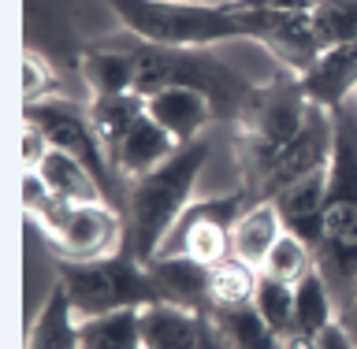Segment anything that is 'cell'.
Wrapping results in <instances>:
<instances>
[{"label":"cell","mask_w":357,"mask_h":349,"mask_svg":"<svg viewBox=\"0 0 357 349\" xmlns=\"http://www.w3.org/2000/svg\"><path fill=\"white\" fill-rule=\"evenodd\" d=\"M328 178H331V167H324V171H312L305 178H298V183L283 186L279 194L272 197L279 216H283V227L290 234H298L305 245L317 249L320 242V219H324V197H328ZM317 256V253H312Z\"/></svg>","instance_id":"cell-12"},{"label":"cell","mask_w":357,"mask_h":349,"mask_svg":"<svg viewBox=\"0 0 357 349\" xmlns=\"http://www.w3.org/2000/svg\"><path fill=\"white\" fill-rule=\"evenodd\" d=\"M197 349H231L227 334L220 331V323L212 320L208 309H205V316H201V342H197Z\"/></svg>","instance_id":"cell-33"},{"label":"cell","mask_w":357,"mask_h":349,"mask_svg":"<svg viewBox=\"0 0 357 349\" xmlns=\"http://www.w3.org/2000/svg\"><path fill=\"white\" fill-rule=\"evenodd\" d=\"M309 111V97L298 75H283L272 86H257L250 104L238 119V171L242 194L250 201H268V175L279 153L298 138L301 123Z\"/></svg>","instance_id":"cell-3"},{"label":"cell","mask_w":357,"mask_h":349,"mask_svg":"<svg viewBox=\"0 0 357 349\" xmlns=\"http://www.w3.org/2000/svg\"><path fill=\"white\" fill-rule=\"evenodd\" d=\"M149 116L172 134L178 145H190L197 138H205V130L216 123V108L205 93L190 86H172L149 97Z\"/></svg>","instance_id":"cell-11"},{"label":"cell","mask_w":357,"mask_h":349,"mask_svg":"<svg viewBox=\"0 0 357 349\" xmlns=\"http://www.w3.org/2000/svg\"><path fill=\"white\" fill-rule=\"evenodd\" d=\"M287 234L283 227V216H279L275 201H253L250 208L238 216L231 231V249L238 261L253 264L257 272H261V264L268 261V253H272V245Z\"/></svg>","instance_id":"cell-17"},{"label":"cell","mask_w":357,"mask_h":349,"mask_svg":"<svg viewBox=\"0 0 357 349\" xmlns=\"http://www.w3.org/2000/svg\"><path fill=\"white\" fill-rule=\"evenodd\" d=\"M335 320H339V309H335V301H331V290L324 283V275L312 267L301 283H294V327H290V334L317 339V334L328 331Z\"/></svg>","instance_id":"cell-22"},{"label":"cell","mask_w":357,"mask_h":349,"mask_svg":"<svg viewBox=\"0 0 357 349\" xmlns=\"http://www.w3.org/2000/svg\"><path fill=\"white\" fill-rule=\"evenodd\" d=\"M257 272L253 264L227 256L216 267H208V309H234V305H250L253 290H257Z\"/></svg>","instance_id":"cell-25"},{"label":"cell","mask_w":357,"mask_h":349,"mask_svg":"<svg viewBox=\"0 0 357 349\" xmlns=\"http://www.w3.org/2000/svg\"><path fill=\"white\" fill-rule=\"evenodd\" d=\"M172 86H190L197 93H205L212 100V108H216V123H238L257 89L231 63L212 56V49H167V45H149L138 38L134 93L153 97Z\"/></svg>","instance_id":"cell-4"},{"label":"cell","mask_w":357,"mask_h":349,"mask_svg":"<svg viewBox=\"0 0 357 349\" xmlns=\"http://www.w3.org/2000/svg\"><path fill=\"white\" fill-rule=\"evenodd\" d=\"M149 116V97L142 93H112V97H93L89 100V123H93L97 138L105 141L108 156L116 153V145Z\"/></svg>","instance_id":"cell-20"},{"label":"cell","mask_w":357,"mask_h":349,"mask_svg":"<svg viewBox=\"0 0 357 349\" xmlns=\"http://www.w3.org/2000/svg\"><path fill=\"white\" fill-rule=\"evenodd\" d=\"M312 253L335 309L342 312L357 283V97L335 108V156L328 197H324L320 242Z\"/></svg>","instance_id":"cell-1"},{"label":"cell","mask_w":357,"mask_h":349,"mask_svg":"<svg viewBox=\"0 0 357 349\" xmlns=\"http://www.w3.org/2000/svg\"><path fill=\"white\" fill-rule=\"evenodd\" d=\"M242 8H268V11H317L324 0H234Z\"/></svg>","instance_id":"cell-32"},{"label":"cell","mask_w":357,"mask_h":349,"mask_svg":"<svg viewBox=\"0 0 357 349\" xmlns=\"http://www.w3.org/2000/svg\"><path fill=\"white\" fill-rule=\"evenodd\" d=\"M335 156V111L324 104H312L305 111V123H301L298 138L279 153V160L272 164V175H268V201H272L283 186L298 183L312 171H324L331 167Z\"/></svg>","instance_id":"cell-9"},{"label":"cell","mask_w":357,"mask_h":349,"mask_svg":"<svg viewBox=\"0 0 357 349\" xmlns=\"http://www.w3.org/2000/svg\"><path fill=\"white\" fill-rule=\"evenodd\" d=\"M201 316H205V312L172 305V301L142 309V342H145V349H197Z\"/></svg>","instance_id":"cell-18"},{"label":"cell","mask_w":357,"mask_h":349,"mask_svg":"<svg viewBox=\"0 0 357 349\" xmlns=\"http://www.w3.org/2000/svg\"><path fill=\"white\" fill-rule=\"evenodd\" d=\"M354 97H357V93H354Z\"/></svg>","instance_id":"cell-35"},{"label":"cell","mask_w":357,"mask_h":349,"mask_svg":"<svg viewBox=\"0 0 357 349\" xmlns=\"http://www.w3.org/2000/svg\"><path fill=\"white\" fill-rule=\"evenodd\" d=\"M78 75L93 97L130 93L134 78H138V38L123 30L116 38L82 45L78 49Z\"/></svg>","instance_id":"cell-10"},{"label":"cell","mask_w":357,"mask_h":349,"mask_svg":"<svg viewBox=\"0 0 357 349\" xmlns=\"http://www.w3.org/2000/svg\"><path fill=\"white\" fill-rule=\"evenodd\" d=\"M60 283L78 320L108 316L123 309H149L167 301L153 272L130 253L100 256V261H60Z\"/></svg>","instance_id":"cell-5"},{"label":"cell","mask_w":357,"mask_h":349,"mask_svg":"<svg viewBox=\"0 0 357 349\" xmlns=\"http://www.w3.org/2000/svg\"><path fill=\"white\" fill-rule=\"evenodd\" d=\"M250 205L253 201L245 197L242 189L223 194V197H208V201H194V205L178 216L175 231L167 234L160 253H183V256H190V261H197L205 267H216L220 261L234 256L231 231Z\"/></svg>","instance_id":"cell-8"},{"label":"cell","mask_w":357,"mask_h":349,"mask_svg":"<svg viewBox=\"0 0 357 349\" xmlns=\"http://www.w3.org/2000/svg\"><path fill=\"white\" fill-rule=\"evenodd\" d=\"M145 267L153 272V279L160 283L172 305L183 309H208V267L190 261L183 253H156L153 261H145Z\"/></svg>","instance_id":"cell-16"},{"label":"cell","mask_w":357,"mask_h":349,"mask_svg":"<svg viewBox=\"0 0 357 349\" xmlns=\"http://www.w3.org/2000/svg\"><path fill=\"white\" fill-rule=\"evenodd\" d=\"M175 149H178V141L153 116H145L138 127H134L127 138L116 145V153H112V167H116V175L123 178V183H134V178L156 171L167 156H175Z\"/></svg>","instance_id":"cell-15"},{"label":"cell","mask_w":357,"mask_h":349,"mask_svg":"<svg viewBox=\"0 0 357 349\" xmlns=\"http://www.w3.org/2000/svg\"><path fill=\"white\" fill-rule=\"evenodd\" d=\"M71 15L75 0H26V45L41 49L52 63L63 56L78 71V49L71 41Z\"/></svg>","instance_id":"cell-14"},{"label":"cell","mask_w":357,"mask_h":349,"mask_svg":"<svg viewBox=\"0 0 357 349\" xmlns=\"http://www.w3.org/2000/svg\"><path fill=\"white\" fill-rule=\"evenodd\" d=\"M49 153H52V145L45 138V130L33 119H22V171H38Z\"/></svg>","instance_id":"cell-31"},{"label":"cell","mask_w":357,"mask_h":349,"mask_svg":"<svg viewBox=\"0 0 357 349\" xmlns=\"http://www.w3.org/2000/svg\"><path fill=\"white\" fill-rule=\"evenodd\" d=\"M22 119L38 123L52 149L75 156V160L97 178V186L105 189L108 205L123 208V201H127L123 197V178L116 175L105 141L97 138L93 123H89V108H78L75 100H67V97H52V100H38V104H22Z\"/></svg>","instance_id":"cell-6"},{"label":"cell","mask_w":357,"mask_h":349,"mask_svg":"<svg viewBox=\"0 0 357 349\" xmlns=\"http://www.w3.org/2000/svg\"><path fill=\"white\" fill-rule=\"evenodd\" d=\"M312 267H317V256H312V245H305L298 238V234H283L275 245H272V253H268V261L261 264V275H272L279 279V283H301Z\"/></svg>","instance_id":"cell-26"},{"label":"cell","mask_w":357,"mask_h":349,"mask_svg":"<svg viewBox=\"0 0 357 349\" xmlns=\"http://www.w3.org/2000/svg\"><path fill=\"white\" fill-rule=\"evenodd\" d=\"M339 323L346 327V334H350L354 346H357V283H354V294H350V301H346L342 312H339Z\"/></svg>","instance_id":"cell-34"},{"label":"cell","mask_w":357,"mask_h":349,"mask_svg":"<svg viewBox=\"0 0 357 349\" xmlns=\"http://www.w3.org/2000/svg\"><path fill=\"white\" fill-rule=\"evenodd\" d=\"M301 86L312 104H324L331 111L346 104L357 93V41L324 49L320 60L301 75Z\"/></svg>","instance_id":"cell-13"},{"label":"cell","mask_w":357,"mask_h":349,"mask_svg":"<svg viewBox=\"0 0 357 349\" xmlns=\"http://www.w3.org/2000/svg\"><path fill=\"white\" fill-rule=\"evenodd\" d=\"M212 320L220 323V331L227 334L231 349H287L283 334H275L261 320V312L250 305H234V309H208Z\"/></svg>","instance_id":"cell-24"},{"label":"cell","mask_w":357,"mask_h":349,"mask_svg":"<svg viewBox=\"0 0 357 349\" xmlns=\"http://www.w3.org/2000/svg\"><path fill=\"white\" fill-rule=\"evenodd\" d=\"M212 156V141L197 138L178 145L175 156L156 167V171L134 178L127 189V253L134 261H153L164 249L167 234L175 231L178 216L194 205V186Z\"/></svg>","instance_id":"cell-2"},{"label":"cell","mask_w":357,"mask_h":349,"mask_svg":"<svg viewBox=\"0 0 357 349\" xmlns=\"http://www.w3.org/2000/svg\"><path fill=\"white\" fill-rule=\"evenodd\" d=\"M253 309L261 312V320L275 334L287 339L290 327H294V286L279 283L272 275H261L257 279V290H253Z\"/></svg>","instance_id":"cell-27"},{"label":"cell","mask_w":357,"mask_h":349,"mask_svg":"<svg viewBox=\"0 0 357 349\" xmlns=\"http://www.w3.org/2000/svg\"><path fill=\"white\" fill-rule=\"evenodd\" d=\"M309 15H312V26H317V38L324 49L357 41V0H324Z\"/></svg>","instance_id":"cell-28"},{"label":"cell","mask_w":357,"mask_h":349,"mask_svg":"<svg viewBox=\"0 0 357 349\" xmlns=\"http://www.w3.org/2000/svg\"><path fill=\"white\" fill-rule=\"evenodd\" d=\"M38 175L45 178V186H49L63 205H97V201H105V189L97 186V178L89 175L75 156H67L60 149H52L45 156Z\"/></svg>","instance_id":"cell-21"},{"label":"cell","mask_w":357,"mask_h":349,"mask_svg":"<svg viewBox=\"0 0 357 349\" xmlns=\"http://www.w3.org/2000/svg\"><path fill=\"white\" fill-rule=\"evenodd\" d=\"M60 97V75L56 63L41 49H22V104H38V100Z\"/></svg>","instance_id":"cell-29"},{"label":"cell","mask_w":357,"mask_h":349,"mask_svg":"<svg viewBox=\"0 0 357 349\" xmlns=\"http://www.w3.org/2000/svg\"><path fill=\"white\" fill-rule=\"evenodd\" d=\"M41 238L60 261H100L123 253V216L116 205H60L38 219Z\"/></svg>","instance_id":"cell-7"},{"label":"cell","mask_w":357,"mask_h":349,"mask_svg":"<svg viewBox=\"0 0 357 349\" xmlns=\"http://www.w3.org/2000/svg\"><path fill=\"white\" fill-rule=\"evenodd\" d=\"M82 349H145L142 342V309H123L108 316L78 320Z\"/></svg>","instance_id":"cell-23"},{"label":"cell","mask_w":357,"mask_h":349,"mask_svg":"<svg viewBox=\"0 0 357 349\" xmlns=\"http://www.w3.org/2000/svg\"><path fill=\"white\" fill-rule=\"evenodd\" d=\"M26 349H82V342H78V316L71 309L63 283H56L49 290L38 320L26 331Z\"/></svg>","instance_id":"cell-19"},{"label":"cell","mask_w":357,"mask_h":349,"mask_svg":"<svg viewBox=\"0 0 357 349\" xmlns=\"http://www.w3.org/2000/svg\"><path fill=\"white\" fill-rule=\"evenodd\" d=\"M283 346H287V349H357V346H354V339L346 334V327H342L339 320H335L328 331H320L317 339H301V334H287Z\"/></svg>","instance_id":"cell-30"}]
</instances>
